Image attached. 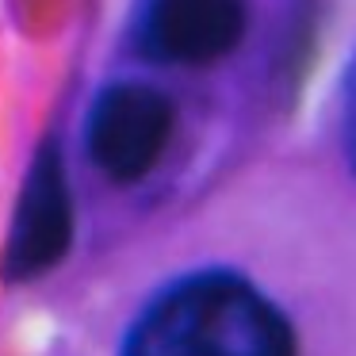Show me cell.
<instances>
[{
    "mask_svg": "<svg viewBox=\"0 0 356 356\" xmlns=\"http://www.w3.org/2000/svg\"><path fill=\"white\" fill-rule=\"evenodd\" d=\"M345 154H348V165L356 172V58H353V70H348V81H345Z\"/></svg>",
    "mask_w": 356,
    "mask_h": 356,
    "instance_id": "5",
    "label": "cell"
},
{
    "mask_svg": "<svg viewBox=\"0 0 356 356\" xmlns=\"http://www.w3.org/2000/svg\"><path fill=\"white\" fill-rule=\"evenodd\" d=\"M70 245H73L70 177H65V161H62L58 142L47 138L35 149L31 165H27L0 272L12 284L39 280L70 253Z\"/></svg>",
    "mask_w": 356,
    "mask_h": 356,
    "instance_id": "3",
    "label": "cell"
},
{
    "mask_svg": "<svg viewBox=\"0 0 356 356\" xmlns=\"http://www.w3.org/2000/svg\"><path fill=\"white\" fill-rule=\"evenodd\" d=\"M177 127L169 96L138 81H119L96 96L85 127L92 165L119 184L142 180L157 161Z\"/></svg>",
    "mask_w": 356,
    "mask_h": 356,
    "instance_id": "2",
    "label": "cell"
},
{
    "mask_svg": "<svg viewBox=\"0 0 356 356\" xmlns=\"http://www.w3.org/2000/svg\"><path fill=\"white\" fill-rule=\"evenodd\" d=\"M119 356H299L272 299L238 272H192L146 302Z\"/></svg>",
    "mask_w": 356,
    "mask_h": 356,
    "instance_id": "1",
    "label": "cell"
},
{
    "mask_svg": "<svg viewBox=\"0 0 356 356\" xmlns=\"http://www.w3.org/2000/svg\"><path fill=\"white\" fill-rule=\"evenodd\" d=\"M245 0H146L138 47L169 65H211L238 50Z\"/></svg>",
    "mask_w": 356,
    "mask_h": 356,
    "instance_id": "4",
    "label": "cell"
}]
</instances>
